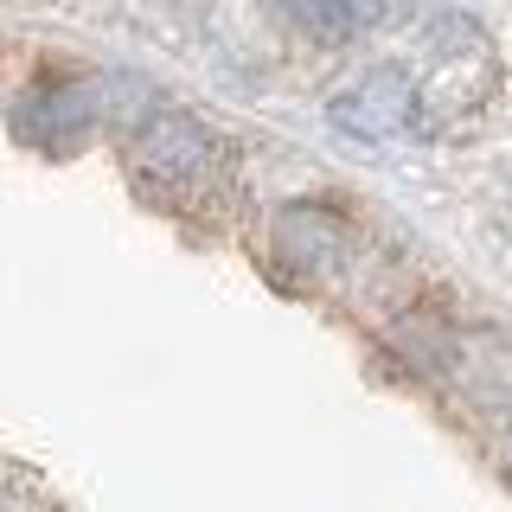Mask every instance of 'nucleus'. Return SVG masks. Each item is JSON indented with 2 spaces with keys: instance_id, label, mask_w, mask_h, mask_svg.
Returning <instances> with one entry per match:
<instances>
[{
  "instance_id": "6",
  "label": "nucleus",
  "mask_w": 512,
  "mask_h": 512,
  "mask_svg": "<svg viewBox=\"0 0 512 512\" xmlns=\"http://www.w3.org/2000/svg\"><path fill=\"white\" fill-rule=\"evenodd\" d=\"M442 378L455 384L461 397H474V404H506L512 397V346L487 327L455 333V340H448V359H442Z\"/></svg>"
},
{
  "instance_id": "5",
  "label": "nucleus",
  "mask_w": 512,
  "mask_h": 512,
  "mask_svg": "<svg viewBox=\"0 0 512 512\" xmlns=\"http://www.w3.org/2000/svg\"><path fill=\"white\" fill-rule=\"evenodd\" d=\"M269 244H276V256L295 276H333V269L346 263V250H352V231H346V218L340 212H327V205H282L276 224H269Z\"/></svg>"
},
{
  "instance_id": "8",
  "label": "nucleus",
  "mask_w": 512,
  "mask_h": 512,
  "mask_svg": "<svg viewBox=\"0 0 512 512\" xmlns=\"http://www.w3.org/2000/svg\"><path fill=\"white\" fill-rule=\"evenodd\" d=\"M506 468H512V436H506Z\"/></svg>"
},
{
  "instance_id": "1",
  "label": "nucleus",
  "mask_w": 512,
  "mask_h": 512,
  "mask_svg": "<svg viewBox=\"0 0 512 512\" xmlns=\"http://www.w3.org/2000/svg\"><path fill=\"white\" fill-rule=\"evenodd\" d=\"M224 173V148L205 122L180 116V109H154L128 141V186L160 212H192L212 199Z\"/></svg>"
},
{
  "instance_id": "7",
  "label": "nucleus",
  "mask_w": 512,
  "mask_h": 512,
  "mask_svg": "<svg viewBox=\"0 0 512 512\" xmlns=\"http://www.w3.org/2000/svg\"><path fill=\"white\" fill-rule=\"evenodd\" d=\"M276 7H282L301 32H308V39H320V45H346V39H359V32L378 26L384 0H276Z\"/></svg>"
},
{
  "instance_id": "2",
  "label": "nucleus",
  "mask_w": 512,
  "mask_h": 512,
  "mask_svg": "<svg viewBox=\"0 0 512 512\" xmlns=\"http://www.w3.org/2000/svg\"><path fill=\"white\" fill-rule=\"evenodd\" d=\"M493 84H500V71H493V52H487V39H480V26L442 20L436 52H429V84L416 90V128L442 135V128L474 122L480 109L493 103Z\"/></svg>"
},
{
  "instance_id": "3",
  "label": "nucleus",
  "mask_w": 512,
  "mask_h": 512,
  "mask_svg": "<svg viewBox=\"0 0 512 512\" xmlns=\"http://www.w3.org/2000/svg\"><path fill=\"white\" fill-rule=\"evenodd\" d=\"M116 90H122V77H52V84H32L13 103V135L32 141L39 154H71L77 141L96 135V122L122 116V103H109Z\"/></svg>"
},
{
  "instance_id": "4",
  "label": "nucleus",
  "mask_w": 512,
  "mask_h": 512,
  "mask_svg": "<svg viewBox=\"0 0 512 512\" xmlns=\"http://www.w3.org/2000/svg\"><path fill=\"white\" fill-rule=\"evenodd\" d=\"M327 116L340 135H359V141H391L416 128V84L404 71H391V64H378V71L352 77L346 90H333Z\"/></svg>"
}]
</instances>
